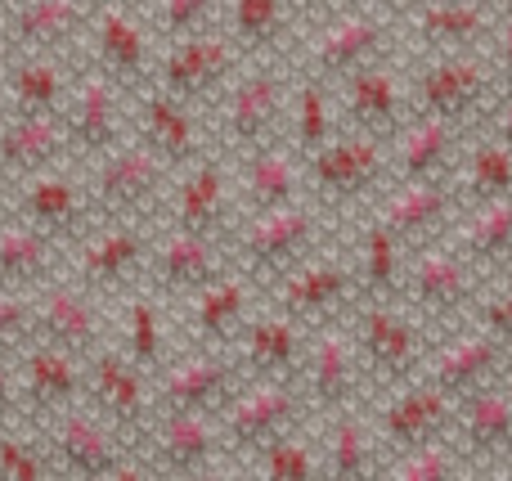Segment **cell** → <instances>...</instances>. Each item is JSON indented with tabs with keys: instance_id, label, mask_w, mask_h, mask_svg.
<instances>
[{
	"instance_id": "1",
	"label": "cell",
	"mask_w": 512,
	"mask_h": 481,
	"mask_svg": "<svg viewBox=\"0 0 512 481\" xmlns=\"http://www.w3.org/2000/svg\"><path fill=\"white\" fill-rule=\"evenodd\" d=\"M288 95V59H248L212 104V144L234 162L261 144L283 140Z\"/></svg>"
},
{
	"instance_id": "2",
	"label": "cell",
	"mask_w": 512,
	"mask_h": 481,
	"mask_svg": "<svg viewBox=\"0 0 512 481\" xmlns=\"http://www.w3.org/2000/svg\"><path fill=\"white\" fill-rule=\"evenodd\" d=\"M45 455L54 464V477L63 481H140L153 477V468L144 464L140 446L113 432L86 401L72 410L54 414L50 423L36 428Z\"/></svg>"
},
{
	"instance_id": "3",
	"label": "cell",
	"mask_w": 512,
	"mask_h": 481,
	"mask_svg": "<svg viewBox=\"0 0 512 481\" xmlns=\"http://www.w3.org/2000/svg\"><path fill=\"white\" fill-rule=\"evenodd\" d=\"M319 248H324V216L306 198L274 207V212L239 216V225L230 234V261L256 288L279 284L297 261H306Z\"/></svg>"
},
{
	"instance_id": "4",
	"label": "cell",
	"mask_w": 512,
	"mask_h": 481,
	"mask_svg": "<svg viewBox=\"0 0 512 481\" xmlns=\"http://www.w3.org/2000/svg\"><path fill=\"white\" fill-rule=\"evenodd\" d=\"M86 185L99 221H158L176 171L158 158L144 140L126 135L117 149L86 162Z\"/></svg>"
},
{
	"instance_id": "5",
	"label": "cell",
	"mask_w": 512,
	"mask_h": 481,
	"mask_svg": "<svg viewBox=\"0 0 512 481\" xmlns=\"http://www.w3.org/2000/svg\"><path fill=\"white\" fill-rule=\"evenodd\" d=\"M346 320H351L346 333H351L369 383L400 387L423 374L432 342H427V324L405 302H355Z\"/></svg>"
},
{
	"instance_id": "6",
	"label": "cell",
	"mask_w": 512,
	"mask_h": 481,
	"mask_svg": "<svg viewBox=\"0 0 512 481\" xmlns=\"http://www.w3.org/2000/svg\"><path fill=\"white\" fill-rule=\"evenodd\" d=\"M504 95L499 90V72L486 50H441L427 54L423 68L409 81V99L414 113L445 117L454 126H477L490 113V104Z\"/></svg>"
},
{
	"instance_id": "7",
	"label": "cell",
	"mask_w": 512,
	"mask_h": 481,
	"mask_svg": "<svg viewBox=\"0 0 512 481\" xmlns=\"http://www.w3.org/2000/svg\"><path fill=\"white\" fill-rule=\"evenodd\" d=\"M486 293L481 270L454 248L450 239H432L409 248L405 261V284H400V302L418 315L423 324H454L468 320L477 297Z\"/></svg>"
},
{
	"instance_id": "8",
	"label": "cell",
	"mask_w": 512,
	"mask_h": 481,
	"mask_svg": "<svg viewBox=\"0 0 512 481\" xmlns=\"http://www.w3.org/2000/svg\"><path fill=\"white\" fill-rule=\"evenodd\" d=\"M391 185V144L364 131H337L306 158V194L319 207H360Z\"/></svg>"
},
{
	"instance_id": "9",
	"label": "cell",
	"mask_w": 512,
	"mask_h": 481,
	"mask_svg": "<svg viewBox=\"0 0 512 481\" xmlns=\"http://www.w3.org/2000/svg\"><path fill=\"white\" fill-rule=\"evenodd\" d=\"M0 207H5L9 216H18L23 225L41 230L45 239H54L63 252L99 221L95 203H90L86 171H81L77 162H63V167L41 171V176L0 185Z\"/></svg>"
},
{
	"instance_id": "10",
	"label": "cell",
	"mask_w": 512,
	"mask_h": 481,
	"mask_svg": "<svg viewBox=\"0 0 512 481\" xmlns=\"http://www.w3.org/2000/svg\"><path fill=\"white\" fill-rule=\"evenodd\" d=\"M153 234H158V221H95L68 248L63 270H68L77 284L95 288L99 297L113 302L126 288L144 284Z\"/></svg>"
},
{
	"instance_id": "11",
	"label": "cell",
	"mask_w": 512,
	"mask_h": 481,
	"mask_svg": "<svg viewBox=\"0 0 512 481\" xmlns=\"http://www.w3.org/2000/svg\"><path fill=\"white\" fill-rule=\"evenodd\" d=\"M310 419L301 383H279V378H243V387L230 396L216 423H221L225 459L252 464L274 437L297 432Z\"/></svg>"
},
{
	"instance_id": "12",
	"label": "cell",
	"mask_w": 512,
	"mask_h": 481,
	"mask_svg": "<svg viewBox=\"0 0 512 481\" xmlns=\"http://www.w3.org/2000/svg\"><path fill=\"white\" fill-rule=\"evenodd\" d=\"M158 225L230 243L234 225H239V189H234V167L221 149L203 153L185 171H176L167 198H162Z\"/></svg>"
},
{
	"instance_id": "13",
	"label": "cell",
	"mask_w": 512,
	"mask_h": 481,
	"mask_svg": "<svg viewBox=\"0 0 512 481\" xmlns=\"http://www.w3.org/2000/svg\"><path fill=\"white\" fill-rule=\"evenodd\" d=\"M32 342H50L72 356H95L113 342V306L95 288L77 284L68 270L32 293Z\"/></svg>"
},
{
	"instance_id": "14",
	"label": "cell",
	"mask_w": 512,
	"mask_h": 481,
	"mask_svg": "<svg viewBox=\"0 0 512 481\" xmlns=\"http://www.w3.org/2000/svg\"><path fill=\"white\" fill-rule=\"evenodd\" d=\"M243 63L248 59H243L239 45L230 41V32H225L221 23H212V27H203V32L162 41L158 63H153V81H158L162 90H171L176 99H185V104L212 108Z\"/></svg>"
},
{
	"instance_id": "15",
	"label": "cell",
	"mask_w": 512,
	"mask_h": 481,
	"mask_svg": "<svg viewBox=\"0 0 512 481\" xmlns=\"http://www.w3.org/2000/svg\"><path fill=\"white\" fill-rule=\"evenodd\" d=\"M81 59H86L90 68L104 72L108 81H117L126 95H135L140 86L153 81L158 36H153L149 18L140 14V5H126V0H95Z\"/></svg>"
},
{
	"instance_id": "16",
	"label": "cell",
	"mask_w": 512,
	"mask_h": 481,
	"mask_svg": "<svg viewBox=\"0 0 512 481\" xmlns=\"http://www.w3.org/2000/svg\"><path fill=\"white\" fill-rule=\"evenodd\" d=\"M81 401L99 414L113 432H122L131 446H140L144 432L153 423V374L140 369L126 356L117 342L99 347L95 356H86V387H81Z\"/></svg>"
},
{
	"instance_id": "17",
	"label": "cell",
	"mask_w": 512,
	"mask_h": 481,
	"mask_svg": "<svg viewBox=\"0 0 512 481\" xmlns=\"http://www.w3.org/2000/svg\"><path fill=\"white\" fill-rule=\"evenodd\" d=\"M63 131H68L72 162L86 167V162H95L99 153L117 149V144L131 135V95L81 59L68 108H63Z\"/></svg>"
},
{
	"instance_id": "18",
	"label": "cell",
	"mask_w": 512,
	"mask_h": 481,
	"mask_svg": "<svg viewBox=\"0 0 512 481\" xmlns=\"http://www.w3.org/2000/svg\"><path fill=\"white\" fill-rule=\"evenodd\" d=\"M391 23H400V18L351 0V5H342L337 14L319 18L315 36H310L306 54H301V59H306L301 72H315V77H324V81H342L346 72L364 68V63L387 59Z\"/></svg>"
},
{
	"instance_id": "19",
	"label": "cell",
	"mask_w": 512,
	"mask_h": 481,
	"mask_svg": "<svg viewBox=\"0 0 512 481\" xmlns=\"http://www.w3.org/2000/svg\"><path fill=\"white\" fill-rule=\"evenodd\" d=\"M243 387L234 351L189 347L153 374V410L158 414H221Z\"/></svg>"
},
{
	"instance_id": "20",
	"label": "cell",
	"mask_w": 512,
	"mask_h": 481,
	"mask_svg": "<svg viewBox=\"0 0 512 481\" xmlns=\"http://www.w3.org/2000/svg\"><path fill=\"white\" fill-rule=\"evenodd\" d=\"M131 135L149 144L171 171H185L189 162H198L203 153L216 149L212 131L203 122V108L176 99L158 81H149V86H140L131 95Z\"/></svg>"
},
{
	"instance_id": "21",
	"label": "cell",
	"mask_w": 512,
	"mask_h": 481,
	"mask_svg": "<svg viewBox=\"0 0 512 481\" xmlns=\"http://www.w3.org/2000/svg\"><path fill=\"white\" fill-rule=\"evenodd\" d=\"M355 302H360V288H355L351 252L346 257L342 252H310L279 284H270V306H279L283 315L301 320L306 329L333 320L337 311H351Z\"/></svg>"
},
{
	"instance_id": "22",
	"label": "cell",
	"mask_w": 512,
	"mask_h": 481,
	"mask_svg": "<svg viewBox=\"0 0 512 481\" xmlns=\"http://www.w3.org/2000/svg\"><path fill=\"white\" fill-rule=\"evenodd\" d=\"M337 86V108H342V126L346 131H364L378 140H396L405 131V122L414 117V99H409V81L396 72V63L373 59L364 68L346 72Z\"/></svg>"
},
{
	"instance_id": "23",
	"label": "cell",
	"mask_w": 512,
	"mask_h": 481,
	"mask_svg": "<svg viewBox=\"0 0 512 481\" xmlns=\"http://www.w3.org/2000/svg\"><path fill=\"white\" fill-rule=\"evenodd\" d=\"M360 387H364V365L355 356V342L346 333V324L337 320L315 324L306 347V365H301V396H306L310 419H324V414L360 405Z\"/></svg>"
},
{
	"instance_id": "24",
	"label": "cell",
	"mask_w": 512,
	"mask_h": 481,
	"mask_svg": "<svg viewBox=\"0 0 512 481\" xmlns=\"http://www.w3.org/2000/svg\"><path fill=\"white\" fill-rule=\"evenodd\" d=\"M153 477H207L225 464V441L216 414H153L140 441Z\"/></svg>"
},
{
	"instance_id": "25",
	"label": "cell",
	"mask_w": 512,
	"mask_h": 481,
	"mask_svg": "<svg viewBox=\"0 0 512 481\" xmlns=\"http://www.w3.org/2000/svg\"><path fill=\"white\" fill-rule=\"evenodd\" d=\"M180 315V333L189 347L207 351H234L243 324L256 311V284L243 275L239 266H230L225 275H216L212 284H203L198 293L171 302Z\"/></svg>"
},
{
	"instance_id": "26",
	"label": "cell",
	"mask_w": 512,
	"mask_h": 481,
	"mask_svg": "<svg viewBox=\"0 0 512 481\" xmlns=\"http://www.w3.org/2000/svg\"><path fill=\"white\" fill-rule=\"evenodd\" d=\"M18 369V410H23L27 428H41L54 414L81 405V387H86V360L59 351L50 342L27 338L14 356Z\"/></svg>"
},
{
	"instance_id": "27",
	"label": "cell",
	"mask_w": 512,
	"mask_h": 481,
	"mask_svg": "<svg viewBox=\"0 0 512 481\" xmlns=\"http://www.w3.org/2000/svg\"><path fill=\"white\" fill-rule=\"evenodd\" d=\"M230 261V243L207 239V234H189V230H171L158 225L153 234V252H149V270H144V284L153 288L167 302L198 293L203 284H212L216 275H225Z\"/></svg>"
},
{
	"instance_id": "28",
	"label": "cell",
	"mask_w": 512,
	"mask_h": 481,
	"mask_svg": "<svg viewBox=\"0 0 512 481\" xmlns=\"http://www.w3.org/2000/svg\"><path fill=\"white\" fill-rule=\"evenodd\" d=\"M450 441L459 446L463 468H504L512 459V387L508 378L477 387L454 401Z\"/></svg>"
},
{
	"instance_id": "29",
	"label": "cell",
	"mask_w": 512,
	"mask_h": 481,
	"mask_svg": "<svg viewBox=\"0 0 512 481\" xmlns=\"http://www.w3.org/2000/svg\"><path fill=\"white\" fill-rule=\"evenodd\" d=\"M95 0H23L0 18V36L14 54H59L81 59Z\"/></svg>"
},
{
	"instance_id": "30",
	"label": "cell",
	"mask_w": 512,
	"mask_h": 481,
	"mask_svg": "<svg viewBox=\"0 0 512 481\" xmlns=\"http://www.w3.org/2000/svg\"><path fill=\"white\" fill-rule=\"evenodd\" d=\"M463 198L454 176H427V180H391L387 198L378 207V221L396 234L405 248L432 243L441 234H450V225L459 221Z\"/></svg>"
},
{
	"instance_id": "31",
	"label": "cell",
	"mask_w": 512,
	"mask_h": 481,
	"mask_svg": "<svg viewBox=\"0 0 512 481\" xmlns=\"http://www.w3.org/2000/svg\"><path fill=\"white\" fill-rule=\"evenodd\" d=\"M450 428H454V396H445L423 374L391 387V401L378 414V441L387 450V459L405 455L414 446H427V441L450 437Z\"/></svg>"
},
{
	"instance_id": "32",
	"label": "cell",
	"mask_w": 512,
	"mask_h": 481,
	"mask_svg": "<svg viewBox=\"0 0 512 481\" xmlns=\"http://www.w3.org/2000/svg\"><path fill=\"white\" fill-rule=\"evenodd\" d=\"M310 329L279 306L252 311L243 324L239 342H234V360H239L243 378H279V383H301V365H306Z\"/></svg>"
},
{
	"instance_id": "33",
	"label": "cell",
	"mask_w": 512,
	"mask_h": 481,
	"mask_svg": "<svg viewBox=\"0 0 512 481\" xmlns=\"http://www.w3.org/2000/svg\"><path fill=\"white\" fill-rule=\"evenodd\" d=\"M508 374H512V347H504V342L486 329L459 333V338L432 347L423 360V378L441 387L445 396H454V401L486 383H495V378H508Z\"/></svg>"
},
{
	"instance_id": "34",
	"label": "cell",
	"mask_w": 512,
	"mask_h": 481,
	"mask_svg": "<svg viewBox=\"0 0 512 481\" xmlns=\"http://www.w3.org/2000/svg\"><path fill=\"white\" fill-rule=\"evenodd\" d=\"M234 189H239V216L301 203L306 198V162L297 158L288 140H270L234 158Z\"/></svg>"
},
{
	"instance_id": "35",
	"label": "cell",
	"mask_w": 512,
	"mask_h": 481,
	"mask_svg": "<svg viewBox=\"0 0 512 481\" xmlns=\"http://www.w3.org/2000/svg\"><path fill=\"white\" fill-rule=\"evenodd\" d=\"M72 162L63 117L54 113H5L0 108V185L41 176Z\"/></svg>"
},
{
	"instance_id": "36",
	"label": "cell",
	"mask_w": 512,
	"mask_h": 481,
	"mask_svg": "<svg viewBox=\"0 0 512 481\" xmlns=\"http://www.w3.org/2000/svg\"><path fill=\"white\" fill-rule=\"evenodd\" d=\"M499 14L490 0H418L405 14V27L418 36L423 54L441 50H486Z\"/></svg>"
},
{
	"instance_id": "37",
	"label": "cell",
	"mask_w": 512,
	"mask_h": 481,
	"mask_svg": "<svg viewBox=\"0 0 512 481\" xmlns=\"http://www.w3.org/2000/svg\"><path fill=\"white\" fill-rule=\"evenodd\" d=\"M324 432H319V473L333 481H369L387 473V450L378 441V428L364 419L360 405L351 410L324 414Z\"/></svg>"
},
{
	"instance_id": "38",
	"label": "cell",
	"mask_w": 512,
	"mask_h": 481,
	"mask_svg": "<svg viewBox=\"0 0 512 481\" xmlns=\"http://www.w3.org/2000/svg\"><path fill=\"white\" fill-rule=\"evenodd\" d=\"M77 63L81 59H59V54H14L0 77V108L63 117L72 81H77Z\"/></svg>"
},
{
	"instance_id": "39",
	"label": "cell",
	"mask_w": 512,
	"mask_h": 481,
	"mask_svg": "<svg viewBox=\"0 0 512 481\" xmlns=\"http://www.w3.org/2000/svg\"><path fill=\"white\" fill-rule=\"evenodd\" d=\"M463 140H468V126H454L432 113H414L405 131L391 140V180L454 176Z\"/></svg>"
},
{
	"instance_id": "40",
	"label": "cell",
	"mask_w": 512,
	"mask_h": 481,
	"mask_svg": "<svg viewBox=\"0 0 512 481\" xmlns=\"http://www.w3.org/2000/svg\"><path fill=\"white\" fill-rule=\"evenodd\" d=\"M113 315V342L135 360L140 369L158 374L171 360V329H167V297H158L149 284H135L117 297Z\"/></svg>"
},
{
	"instance_id": "41",
	"label": "cell",
	"mask_w": 512,
	"mask_h": 481,
	"mask_svg": "<svg viewBox=\"0 0 512 481\" xmlns=\"http://www.w3.org/2000/svg\"><path fill=\"white\" fill-rule=\"evenodd\" d=\"M221 27L230 32V41L239 45L243 59H288L297 36V9L292 0H225Z\"/></svg>"
},
{
	"instance_id": "42",
	"label": "cell",
	"mask_w": 512,
	"mask_h": 481,
	"mask_svg": "<svg viewBox=\"0 0 512 481\" xmlns=\"http://www.w3.org/2000/svg\"><path fill=\"white\" fill-rule=\"evenodd\" d=\"M445 239L481 270L486 284H495L512 261V198H495V203L463 207L459 221L450 225Z\"/></svg>"
},
{
	"instance_id": "43",
	"label": "cell",
	"mask_w": 512,
	"mask_h": 481,
	"mask_svg": "<svg viewBox=\"0 0 512 481\" xmlns=\"http://www.w3.org/2000/svg\"><path fill=\"white\" fill-rule=\"evenodd\" d=\"M68 252L41 230L23 225L0 207V288H18V293H36L63 270Z\"/></svg>"
},
{
	"instance_id": "44",
	"label": "cell",
	"mask_w": 512,
	"mask_h": 481,
	"mask_svg": "<svg viewBox=\"0 0 512 481\" xmlns=\"http://www.w3.org/2000/svg\"><path fill=\"white\" fill-rule=\"evenodd\" d=\"M342 131V108H337V86L315 72H297L288 95V122H283V140L297 149L306 162L315 149H324L333 135Z\"/></svg>"
},
{
	"instance_id": "45",
	"label": "cell",
	"mask_w": 512,
	"mask_h": 481,
	"mask_svg": "<svg viewBox=\"0 0 512 481\" xmlns=\"http://www.w3.org/2000/svg\"><path fill=\"white\" fill-rule=\"evenodd\" d=\"M351 261H355V288H360V302H400L409 248L378 221V216L355 230Z\"/></svg>"
},
{
	"instance_id": "46",
	"label": "cell",
	"mask_w": 512,
	"mask_h": 481,
	"mask_svg": "<svg viewBox=\"0 0 512 481\" xmlns=\"http://www.w3.org/2000/svg\"><path fill=\"white\" fill-rule=\"evenodd\" d=\"M454 185H459L463 207L512 198V144L472 126L468 144L459 149V162H454Z\"/></svg>"
},
{
	"instance_id": "47",
	"label": "cell",
	"mask_w": 512,
	"mask_h": 481,
	"mask_svg": "<svg viewBox=\"0 0 512 481\" xmlns=\"http://www.w3.org/2000/svg\"><path fill=\"white\" fill-rule=\"evenodd\" d=\"M248 468L265 481H310V477H319V446L310 437H301V428L283 432V437H274Z\"/></svg>"
},
{
	"instance_id": "48",
	"label": "cell",
	"mask_w": 512,
	"mask_h": 481,
	"mask_svg": "<svg viewBox=\"0 0 512 481\" xmlns=\"http://www.w3.org/2000/svg\"><path fill=\"white\" fill-rule=\"evenodd\" d=\"M54 464L45 455L36 428L27 423H0V481H50Z\"/></svg>"
},
{
	"instance_id": "49",
	"label": "cell",
	"mask_w": 512,
	"mask_h": 481,
	"mask_svg": "<svg viewBox=\"0 0 512 481\" xmlns=\"http://www.w3.org/2000/svg\"><path fill=\"white\" fill-rule=\"evenodd\" d=\"M463 473V455L450 437L427 441V446H414L405 455L387 459V477L396 481H450Z\"/></svg>"
},
{
	"instance_id": "50",
	"label": "cell",
	"mask_w": 512,
	"mask_h": 481,
	"mask_svg": "<svg viewBox=\"0 0 512 481\" xmlns=\"http://www.w3.org/2000/svg\"><path fill=\"white\" fill-rule=\"evenodd\" d=\"M225 0H153L149 5V27L162 41H176V36L203 32V27L221 23Z\"/></svg>"
},
{
	"instance_id": "51",
	"label": "cell",
	"mask_w": 512,
	"mask_h": 481,
	"mask_svg": "<svg viewBox=\"0 0 512 481\" xmlns=\"http://www.w3.org/2000/svg\"><path fill=\"white\" fill-rule=\"evenodd\" d=\"M27 338H32V293L0 288V356H18Z\"/></svg>"
},
{
	"instance_id": "52",
	"label": "cell",
	"mask_w": 512,
	"mask_h": 481,
	"mask_svg": "<svg viewBox=\"0 0 512 481\" xmlns=\"http://www.w3.org/2000/svg\"><path fill=\"white\" fill-rule=\"evenodd\" d=\"M468 320L477 324V329L495 333L504 347H512V288L508 284H499V288L486 284V293L477 297V306H472Z\"/></svg>"
},
{
	"instance_id": "53",
	"label": "cell",
	"mask_w": 512,
	"mask_h": 481,
	"mask_svg": "<svg viewBox=\"0 0 512 481\" xmlns=\"http://www.w3.org/2000/svg\"><path fill=\"white\" fill-rule=\"evenodd\" d=\"M486 54L499 72V90L512 95V18H499L495 23V32H490V41H486Z\"/></svg>"
},
{
	"instance_id": "54",
	"label": "cell",
	"mask_w": 512,
	"mask_h": 481,
	"mask_svg": "<svg viewBox=\"0 0 512 481\" xmlns=\"http://www.w3.org/2000/svg\"><path fill=\"white\" fill-rule=\"evenodd\" d=\"M0 423H23V410H18V369H14V356H0Z\"/></svg>"
},
{
	"instance_id": "55",
	"label": "cell",
	"mask_w": 512,
	"mask_h": 481,
	"mask_svg": "<svg viewBox=\"0 0 512 481\" xmlns=\"http://www.w3.org/2000/svg\"><path fill=\"white\" fill-rule=\"evenodd\" d=\"M481 131H490V135H499L504 144H512V95H499L495 104H490V113L481 117Z\"/></svg>"
},
{
	"instance_id": "56",
	"label": "cell",
	"mask_w": 512,
	"mask_h": 481,
	"mask_svg": "<svg viewBox=\"0 0 512 481\" xmlns=\"http://www.w3.org/2000/svg\"><path fill=\"white\" fill-rule=\"evenodd\" d=\"M342 5H351V0H292V9H297V18H310V23H319V18L337 14Z\"/></svg>"
},
{
	"instance_id": "57",
	"label": "cell",
	"mask_w": 512,
	"mask_h": 481,
	"mask_svg": "<svg viewBox=\"0 0 512 481\" xmlns=\"http://www.w3.org/2000/svg\"><path fill=\"white\" fill-rule=\"evenodd\" d=\"M355 5H369V9H382V14H391V18H405L418 0H355Z\"/></svg>"
},
{
	"instance_id": "58",
	"label": "cell",
	"mask_w": 512,
	"mask_h": 481,
	"mask_svg": "<svg viewBox=\"0 0 512 481\" xmlns=\"http://www.w3.org/2000/svg\"><path fill=\"white\" fill-rule=\"evenodd\" d=\"M9 59H14V50H9V41H5V36H0V77H5Z\"/></svg>"
},
{
	"instance_id": "59",
	"label": "cell",
	"mask_w": 512,
	"mask_h": 481,
	"mask_svg": "<svg viewBox=\"0 0 512 481\" xmlns=\"http://www.w3.org/2000/svg\"><path fill=\"white\" fill-rule=\"evenodd\" d=\"M490 9H495L499 18H512V0H490Z\"/></svg>"
},
{
	"instance_id": "60",
	"label": "cell",
	"mask_w": 512,
	"mask_h": 481,
	"mask_svg": "<svg viewBox=\"0 0 512 481\" xmlns=\"http://www.w3.org/2000/svg\"><path fill=\"white\" fill-rule=\"evenodd\" d=\"M18 5H23V0H0V18H5L9 9H18Z\"/></svg>"
},
{
	"instance_id": "61",
	"label": "cell",
	"mask_w": 512,
	"mask_h": 481,
	"mask_svg": "<svg viewBox=\"0 0 512 481\" xmlns=\"http://www.w3.org/2000/svg\"><path fill=\"white\" fill-rule=\"evenodd\" d=\"M495 284H508V288H512V261H508V266H504V275H499V279H495Z\"/></svg>"
},
{
	"instance_id": "62",
	"label": "cell",
	"mask_w": 512,
	"mask_h": 481,
	"mask_svg": "<svg viewBox=\"0 0 512 481\" xmlns=\"http://www.w3.org/2000/svg\"><path fill=\"white\" fill-rule=\"evenodd\" d=\"M126 5H144V0H126Z\"/></svg>"
},
{
	"instance_id": "63",
	"label": "cell",
	"mask_w": 512,
	"mask_h": 481,
	"mask_svg": "<svg viewBox=\"0 0 512 481\" xmlns=\"http://www.w3.org/2000/svg\"><path fill=\"white\" fill-rule=\"evenodd\" d=\"M504 468H508V477H512V459H508V464H504Z\"/></svg>"
}]
</instances>
